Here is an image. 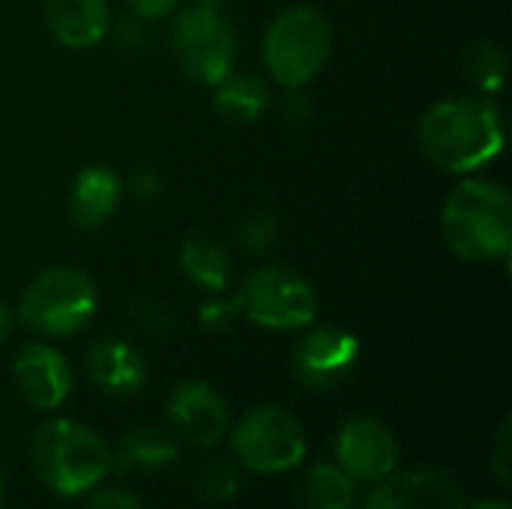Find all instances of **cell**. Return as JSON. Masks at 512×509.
Returning <instances> with one entry per match:
<instances>
[{
	"label": "cell",
	"mask_w": 512,
	"mask_h": 509,
	"mask_svg": "<svg viewBox=\"0 0 512 509\" xmlns=\"http://www.w3.org/2000/svg\"><path fill=\"white\" fill-rule=\"evenodd\" d=\"M99 309V288L81 270L69 264L39 270L21 291L15 318L33 336L69 339L81 333Z\"/></svg>",
	"instance_id": "obj_5"
},
{
	"label": "cell",
	"mask_w": 512,
	"mask_h": 509,
	"mask_svg": "<svg viewBox=\"0 0 512 509\" xmlns=\"http://www.w3.org/2000/svg\"><path fill=\"white\" fill-rule=\"evenodd\" d=\"M468 509H512L507 501H501V498H483V501H477V504H471Z\"/></svg>",
	"instance_id": "obj_33"
},
{
	"label": "cell",
	"mask_w": 512,
	"mask_h": 509,
	"mask_svg": "<svg viewBox=\"0 0 512 509\" xmlns=\"http://www.w3.org/2000/svg\"><path fill=\"white\" fill-rule=\"evenodd\" d=\"M114 39H117V45H120V51H126V54H138V51H144L147 48V42H150V21H144V18H138V15H126V18H120L117 21V27H114Z\"/></svg>",
	"instance_id": "obj_26"
},
{
	"label": "cell",
	"mask_w": 512,
	"mask_h": 509,
	"mask_svg": "<svg viewBox=\"0 0 512 509\" xmlns=\"http://www.w3.org/2000/svg\"><path fill=\"white\" fill-rule=\"evenodd\" d=\"M282 114L288 123H306L312 117V96L306 87H288L282 96Z\"/></svg>",
	"instance_id": "obj_30"
},
{
	"label": "cell",
	"mask_w": 512,
	"mask_h": 509,
	"mask_svg": "<svg viewBox=\"0 0 512 509\" xmlns=\"http://www.w3.org/2000/svg\"><path fill=\"white\" fill-rule=\"evenodd\" d=\"M360 509H468V504L450 474L438 468H396L369 489Z\"/></svg>",
	"instance_id": "obj_12"
},
{
	"label": "cell",
	"mask_w": 512,
	"mask_h": 509,
	"mask_svg": "<svg viewBox=\"0 0 512 509\" xmlns=\"http://www.w3.org/2000/svg\"><path fill=\"white\" fill-rule=\"evenodd\" d=\"M276 240V216L273 213H249L246 219H240L237 225V246L246 255H261L270 249V243Z\"/></svg>",
	"instance_id": "obj_23"
},
{
	"label": "cell",
	"mask_w": 512,
	"mask_h": 509,
	"mask_svg": "<svg viewBox=\"0 0 512 509\" xmlns=\"http://www.w3.org/2000/svg\"><path fill=\"white\" fill-rule=\"evenodd\" d=\"M180 6H183V0H126V9H129L132 15L150 21V24H153V21L171 18Z\"/></svg>",
	"instance_id": "obj_29"
},
{
	"label": "cell",
	"mask_w": 512,
	"mask_h": 509,
	"mask_svg": "<svg viewBox=\"0 0 512 509\" xmlns=\"http://www.w3.org/2000/svg\"><path fill=\"white\" fill-rule=\"evenodd\" d=\"M174 462H177V438L159 426L129 429L120 438L117 453H111V468H117V474H129V471L156 474L171 468Z\"/></svg>",
	"instance_id": "obj_18"
},
{
	"label": "cell",
	"mask_w": 512,
	"mask_h": 509,
	"mask_svg": "<svg viewBox=\"0 0 512 509\" xmlns=\"http://www.w3.org/2000/svg\"><path fill=\"white\" fill-rule=\"evenodd\" d=\"M243 318L237 294L234 297H222V294H210V300H204L198 306V324L210 333H225L231 330L237 321Z\"/></svg>",
	"instance_id": "obj_25"
},
{
	"label": "cell",
	"mask_w": 512,
	"mask_h": 509,
	"mask_svg": "<svg viewBox=\"0 0 512 509\" xmlns=\"http://www.w3.org/2000/svg\"><path fill=\"white\" fill-rule=\"evenodd\" d=\"M228 435L237 465L252 474H285L297 468L309 450L303 423L279 405L246 411Z\"/></svg>",
	"instance_id": "obj_8"
},
{
	"label": "cell",
	"mask_w": 512,
	"mask_h": 509,
	"mask_svg": "<svg viewBox=\"0 0 512 509\" xmlns=\"http://www.w3.org/2000/svg\"><path fill=\"white\" fill-rule=\"evenodd\" d=\"M360 357L363 345L351 330L312 327L294 345L291 372L306 390H333L357 372Z\"/></svg>",
	"instance_id": "obj_9"
},
{
	"label": "cell",
	"mask_w": 512,
	"mask_h": 509,
	"mask_svg": "<svg viewBox=\"0 0 512 509\" xmlns=\"http://www.w3.org/2000/svg\"><path fill=\"white\" fill-rule=\"evenodd\" d=\"M3 489H6V486H3V474H0V504H3Z\"/></svg>",
	"instance_id": "obj_35"
},
{
	"label": "cell",
	"mask_w": 512,
	"mask_h": 509,
	"mask_svg": "<svg viewBox=\"0 0 512 509\" xmlns=\"http://www.w3.org/2000/svg\"><path fill=\"white\" fill-rule=\"evenodd\" d=\"M177 264L180 273L207 294H222L231 282V267H234L228 246L207 234L186 237L177 252Z\"/></svg>",
	"instance_id": "obj_19"
},
{
	"label": "cell",
	"mask_w": 512,
	"mask_h": 509,
	"mask_svg": "<svg viewBox=\"0 0 512 509\" xmlns=\"http://www.w3.org/2000/svg\"><path fill=\"white\" fill-rule=\"evenodd\" d=\"M512 420L504 417L498 432H495V450H492V471L498 477V483L504 489H510L512 483Z\"/></svg>",
	"instance_id": "obj_27"
},
{
	"label": "cell",
	"mask_w": 512,
	"mask_h": 509,
	"mask_svg": "<svg viewBox=\"0 0 512 509\" xmlns=\"http://www.w3.org/2000/svg\"><path fill=\"white\" fill-rule=\"evenodd\" d=\"M507 123L495 96H450L417 120L420 153L447 174H477L504 150Z\"/></svg>",
	"instance_id": "obj_1"
},
{
	"label": "cell",
	"mask_w": 512,
	"mask_h": 509,
	"mask_svg": "<svg viewBox=\"0 0 512 509\" xmlns=\"http://www.w3.org/2000/svg\"><path fill=\"white\" fill-rule=\"evenodd\" d=\"M126 183L111 165H87L75 174L69 189V219L81 231H99L111 222L123 201Z\"/></svg>",
	"instance_id": "obj_15"
},
{
	"label": "cell",
	"mask_w": 512,
	"mask_h": 509,
	"mask_svg": "<svg viewBox=\"0 0 512 509\" xmlns=\"http://www.w3.org/2000/svg\"><path fill=\"white\" fill-rule=\"evenodd\" d=\"M243 318L261 330L297 333L315 324L321 300L306 276L285 264H261L237 288Z\"/></svg>",
	"instance_id": "obj_7"
},
{
	"label": "cell",
	"mask_w": 512,
	"mask_h": 509,
	"mask_svg": "<svg viewBox=\"0 0 512 509\" xmlns=\"http://www.w3.org/2000/svg\"><path fill=\"white\" fill-rule=\"evenodd\" d=\"M84 369H87L90 384L99 393L111 396V399H132L147 384V360H144V354L132 342H126L120 336L96 339L87 348Z\"/></svg>",
	"instance_id": "obj_14"
},
{
	"label": "cell",
	"mask_w": 512,
	"mask_h": 509,
	"mask_svg": "<svg viewBox=\"0 0 512 509\" xmlns=\"http://www.w3.org/2000/svg\"><path fill=\"white\" fill-rule=\"evenodd\" d=\"M12 384L18 396L36 411H57L72 396V366L48 342H27L12 360Z\"/></svg>",
	"instance_id": "obj_13"
},
{
	"label": "cell",
	"mask_w": 512,
	"mask_h": 509,
	"mask_svg": "<svg viewBox=\"0 0 512 509\" xmlns=\"http://www.w3.org/2000/svg\"><path fill=\"white\" fill-rule=\"evenodd\" d=\"M441 237L465 264H498L512 249V195L492 177L465 174L444 201Z\"/></svg>",
	"instance_id": "obj_2"
},
{
	"label": "cell",
	"mask_w": 512,
	"mask_h": 509,
	"mask_svg": "<svg viewBox=\"0 0 512 509\" xmlns=\"http://www.w3.org/2000/svg\"><path fill=\"white\" fill-rule=\"evenodd\" d=\"M273 105V81L261 72L231 69L213 87V111L231 123H255Z\"/></svg>",
	"instance_id": "obj_17"
},
{
	"label": "cell",
	"mask_w": 512,
	"mask_h": 509,
	"mask_svg": "<svg viewBox=\"0 0 512 509\" xmlns=\"http://www.w3.org/2000/svg\"><path fill=\"white\" fill-rule=\"evenodd\" d=\"M462 69L468 81L483 96H498L507 78V51L495 39H477L462 54Z\"/></svg>",
	"instance_id": "obj_21"
},
{
	"label": "cell",
	"mask_w": 512,
	"mask_h": 509,
	"mask_svg": "<svg viewBox=\"0 0 512 509\" xmlns=\"http://www.w3.org/2000/svg\"><path fill=\"white\" fill-rule=\"evenodd\" d=\"M168 423L180 441L198 450H213L231 429V411L225 396L198 378L180 381L168 396Z\"/></svg>",
	"instance_id": "obj_11"
},
{
	"label": "cell",
	"mask_w": 512,
	"mask_h": 509,
	"mask_svg": "<svg viewBox=\"0 0 512 509\" xmlns=\"http://www.w3.org/2000/svg\"><path fill=\"white\" fill-rule=\"evenodd\" d=\"M168 45L180 75L198 87H216L237 69L240 36L222 6H180L168 24Z\"/></svg>",
	"instance_id": "obj_6"
},
{
	"label": "cell",
	"mask_w": 512,
	"mask_h": 509,
	"mask_svg": "<svg viewBox=\"0 0 512 509\" xmlns=\"http://www.w3.org/2000/svg\"><path fill=\"white\" fill-rule=\"evenodd\" d=\"M129 189H132V195H135V198L150 201V198H156V195L162 192V180H159V174H156V171H150V168H138V171L129 177Z\"/></svg>",
	"instance_id": "obj_31"
},
{
	"label": "cell",
	"mask_w": 512,
	"mask_h": 509,
	"mask_svg": "<svg viewBox=\"0 0 512 509\" xmlns=\"http://www.w3.org/2000/svg\"><path fill=\"white\" fill-rule=\"evenodd\" d=\"M30 465L45 489L60 498L93 492L111 474V450L84 423L45 420L30 438Z\"/></svg>",
	"instance_id": "obj_3"
},
{
	"label": "cell",
	"mask_w": 512,
	"mask_h": 509,
	"mask_svg": "<svg viewBox=\"0 0 512 509\" xmlns=\"http://www.w3.org/2000/svg\"><path fill=\"white\" fill-rule=\"evenodd\" d=\"M192 3H201V6H225L228 0H192Z\"/></svg>",
	"instance_id": "obj_34"
},
{
	"label": "cell",
	"mask_w": 512,
	"mask_h": 509,
	"mask_svg": "<svg viewBox=\"0 0 512 509\" xmlns=\"http://www.w3.org/2000/svg\"><path fill=\"white\" fill-rule=\"evenodd\" d=\"M87 509H144V504L129 492V489H120V486H96Z\"/></svg>",
	"instance_id": "obj_28"
},
{
	"label": "cell",
	"mask_w": 512,
	"mask_h": 509,
	"mask_svg": "<svg viewBox=\"0 0 512 509\" xmlns=\"http://www.w3.org/2000/svg\"><path fill=\"white\" fill-rule=\"evenodd\" d=\"M15 324H18V318H15V309H9L6 303H0V345L15 333Z\"/></svg>",
	"instance_id": "obj_32"
},
{
	"label": "cell",
	"mask_w": 512,
	"mask_h": 509,
	"mask_svg": "<svg viewBox=\"0 0 512 509\" xmlns=\"http://www.w3.org/2000/svg\"><path fill=\"white\" fill-rule=\"evenodd\" d=\"M129 315H132V321H135L144 333H150V336H156V339H162V336H168V333L174 330V315H171V309H168L162 300H156V297H147V294L132 297Z\"/></svg>",
	"instance_id": "obj_24"
},
{
	"label": "cell",
	"mask_w": 512,
	"mask_h": 509,
	"mask_svg": "<svg viewBox=\"0 0 512 509\" xmlns=\"http://www.w3.org/2000/svg\"><path fill=\"white\" fill-rule=\"evenodd\" d=\"M42 18L51 36L75 51L96 48L111 33L108 0H42Z\"/></svg>",
	"instance_id": "obj_16"
},
{
	"label": "cell",
	"mask_w": 512,
	"mask_h": 509,
	"mask_svg": "<svg viewBox=\"0 0 512 509\" xmlns=\"http://www.w3.org/2000/svg\"><path fill=\"white\" fill-rule=\"evenodd\" d=\"M336 465L354 483L375 486L399 468V438L378 417H348L336 432Z\"/></svg>",
	"instance_id": "obj_10"
},
{
	"label": "cell",
	"mask_w": 512,
	"mask_h": 509,
	"mask_svg": "<svg viewBox=\"0 0 512 509\" xmlns=\"http://www.w3.org/2000/svg\"><path fill=\"white\" fill-rule=\"evenodd\" d=\"M243 486V468L234 456H210L195 474V492L207 504L234 501Z\"/></svg>",
	"instance_id": "obj_22"
},
{
	"label": "cell",
	"mask_w": 512,
	"mask_h": 509,
	"mask_svg": "<svg viewBox=\"0 0 512 509\" xmlns=\"http://www.w3.org/2000/svg\"><path fill=\"white\" fill-rule=\"evenodd\" d=\"M333 54V27L327 15L309 3L282 9L261 36V60L267 78L288 87H309Z\"/></svg>",
	"instance_id": "obj_4"
},
{
	"label": "cell",
	"mask_w": 512,
	"mask_h": 509,
	"mask_svg": "<svg viewBox=\"0 0 512 509\" xmlns=\"http://www.w3.org/2000/svg\"><path fill=\"white\" fill-rule=\"evenodd\" d=\"M357 486L336 462H318L306 471L300 498L306 509H354L357 507Z\"/></svg>",
	"instance_id": "obj_20"
}]
</instances>
